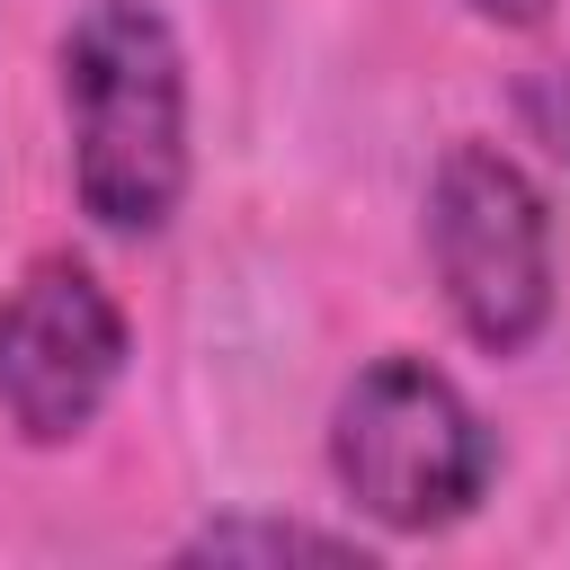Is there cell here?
<instances>
[{"instance_id":"3","label":"cell","mask_w":570,"mask_h":570,"mask_svg":"<svg viewBox=\"0 0 570 570\" xmlns=\"http://www.w3.org/2000/svg\"><path fill=\"white\" fill-rule=\"evenodd\" d=\"M428 258L472 347L517 356L552 321V205L499 142H445L428 178Z\"/></svg>"},{"instance_id":"1","label":"cell","mask_w":570,"mask_h":570,"mask_svg":"<svg viewBox=\"0 0 570 570\" xmlns=\"http://www.w3.org/2000/svg\"><path fill=\"white\" fill-rule=\"evenodd\" d=\"M62 116L80 214L116 240L169 232L187 196V53L151 0H89L62 27Z\"/></svg>"},{"instance_id":"2","label":"cell","mask_w":570,"mask_h":570,"mask_svg":"<svg viewBox=\"0 0 570 570\" xmlns=\"http://www.w3.org/2000/svg\"><path fill=\"white\" fill-rule=\"evenodd\" d=\"M330 472L374 525L436 534L481 508L499 436L463 401V383L436 374L428 356H374L330 410Z\"/></svg>"},{"instance_id":"5","label":"cell","mask_w":570,"mask_h":570,"mask_svg":"<svg viewBox=\"0 0 570 570\" xmlns=\"http://www.w3.org/2000/svg\"><path fill=\"white\" fill-rule=\"evenodd\" d=\"M276 552H330V561H347L356 534H321V525H294V517H214L205 534H187V561H276Z\"/></svg>"},{"instance_id":"7","label":"cell","mask_w":570,"mask_h":570,"mask_svg":"<svg viewBox=\"0 0 570 570\" xmlns=\"http://www.w3.org/2000/svg\"><path fill=\"white\" fill-rule=\"evenodd\" d=\"M481 18H499V27H543L552 18V0H472Z\"/></svg>"},{"instance_id":"6","label":"cell","mask_w":570,"mask_h":570,"mask_svg":"<svg viewBox=\"0 0 570 570\" xmlns=\"http://www.w3.org/2000/svg\"><path fill=\"white\" fill-rule=\"evenodd\" d=\"M517 116H525V134H534L552 160H570V62L525 71V80H517Z\"/></svg>"},{"instance_id":"4","label":"cell","mask_w":570,"mask_h":570,"mask_svg":"<svg viewBox=\"0 0 570 570\" xmlns=\"http://www.w3.org/2000/svg\"><path fill=\"white\" fill-rule=\"evenodd\" d=\"M125 383V312L80 258H36L0 294V410L27 445H71Z\"/></svg>"}]
</instances>
